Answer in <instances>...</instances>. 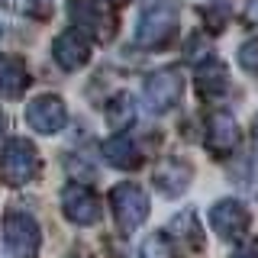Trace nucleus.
<instances>
[{
	"mask_svg": "<svg viewBox=\"0 0 258 258\" xmlns=\"http://www.w3.org/2000/svg\"><path fill=\"white\" fill-rule=\"evenodd\" d=\"M142 97L149 103L152 113H168L181 103L184 97V75L181 68H161L155 75L145 78V87H142Z\"/></svg>",
	"mask_w": 258,
	"mask_h": 258,
	"instance_id": "5",
	"label": "nucleus"
},
{
	"mask_svg": "<svg viewBox=\"0 0 258 258\" xmlns=\"http://www.w3.org/2000/svg\"><path fill=\"white\" fill-rule=\"evenodd\" d=\"M177 29L174 0H145L139 23H136V42L142 48H161Z\"/></svg>",
	"mask_w": 258,
	"mask_h": 258,
	"instance_id": "1",
	"label": "nucleus"
},
{
	"mask_svg": "<svg viewBox=\"0 0 258 258\" xmlns=\"http://www.w3.org/2000/svg\"><path fill=\"white\" fill-rule=\"evenodd\" d=\"M103 158L110 161L113 168H139L142 165V155H139V145L133 142V136H110L103 142Z\"/></svg>",
	"mask_w": 258,
	"mask_h": 258,
	"instance_id": "13",
	"label": "nucleus"
},
{
	"mask_svg": "<svg viewBox=\"0 0 258 258\" xmlns=\"http://www.w3.org/2000/svg\"><path fill=\"white\" fill-rule=\"evenodd\" d=\"M229 258H258V239H239Z\"/></svg>",
	"mask_w": 258,
	"mask_h": 258,
	"instance_id": "18",
	"label": "nucleus"
},
{
	"mask_svg": "<svg viewBox=\"0 0 258 258\" xmlns=\"http://www.w3.org/2000/svg\"><path fill=\"white\" fill-rule=\"evenodd\" d=\"M239 64H242V71H248V75L258 78V39H248V42L239 48Z\"/></svg>",
	"mask_w": 258,
	"mask_h": 258,
	"instance_id": "16",
	"label": "nucleus"
},
{
	"mask_svg": "<svg viewBox=\"0 0 258 258\" xmlns=\"http://www.w3.org/2000/svg\"><path fill=\"white\" fill-rule=\"evenodd\" d=\"M61 210L64 216H68L71 223L78 226H94L97 220H100V200L94 197L87 187H81V184H71V187H64L61 194Z\"/></svg>",
	"mask_w": 258,
	"mask_h": 258,
	"instance_id": "9",
	"label": "nucleus"
},
{
	"mask_svg": "<svg viewBox=\"0 0 258 258\" xmlns=\"http://www.w3.org/2000/svg\"><path fill=\"white\" fill-rule=\"evenodd\" d=\"M0 36H4V26H0Z\"/></svg>",
	"mask_w": 258,
	"mask_h": 258,
	"instance_id": "22",
	"label": "nucleus"
},
{
	"mask_svg": "<svg viewBox=\"0 0 258 258\" xmlns=\"http://www.w3.org/2000/svg\"><path fill=\"white\" fill-rule=\"evenodd\" d=\"M242 16H245L248 26H258V0H248V4H245V13H242Z\"/></svg>",
	"mask_w": 258,
	"mask_h": 258,
	"instance_id": "20",
	"label": "nucleus"
},
{
	"mask_svg": "<svg viewBox=\"0 0 258 258\" xmlns=\"http://www.w3.org/2000/svg\"><path fill=\"white\" fill-rule=\"evenodd\" d=\"M239 142V126L232 116H226V113H213V119H210V129H207V149L213 152V155H229L232 149H236Z\"/></svg>",
	"mask_w": 258,
	"mask_h": 258,
	"instance_id": "12",
	"label": "nucleus"
},
{
	"mask_svg": "<svg viewBox=\"0 0 258 258\" xmlns=\"http://www.w3.org/2000/svg\"><path fill=\"white\" fill-rule=\"evenodd\" d=\"M133 119H136V100L129 94H116L107 103V123H110V129H126V126H133Z\"/></svg>",
	"mask_w": 258,
	"mask_h": 258,
	"instance_id": "15",
	"label": "nucleus"
},
{
	"mask_svg": "<svg viewBox=\"0 0 258 258\" xmlns=\"http://www.w3.org/2000/svg\"><path fill=\"white\" fill-rule=\"evenodd\" d=\"M26 123H29V129H36V133H42V136H55L68 123L64 100L55 97V94H42V97H36V100H29L26 103Z\"/></svg>",
	"mask_w": 258,
	"mask_h": 258,
	"instance_id": "6",
	"label": "nucleus"
},
{
	"mask_svg": "<svg viewBox=\"0 0 258 258\" xmlns=\"http://www.w3.org/2000/svg\"><path fill=\"white\" fill-rule=\"evenodd\" d=\"M248 220H252V216H248L245 204H239V200H232V197L213 204V210H210V226H213V232L223 236V239H239L242 232L248 229Z\"/></svg>",
	"mask_w": 258,
	"mask_h": 258,
	"instance_id": "8",
	"label": "nucleus"
},
{
	"mask_svg": "<svg viewBox=\"0 0 258 258\" xmlns=\"http://www.w3.org/2000/svg\"><path fill=\"white\" fill-rule=\"evenodd\" d=\"M39 168H42V161L29 139H10L0 152V181L10 187H23V184L36 181Z\"/></svg>",
	"mask_w": 258,
	"mask_h": 258,
	"instance_id": "2",
	"label": "nucleus"
},
{
	"mask_svg": "<svg viewBox=\"0 0 258 258\" xmlns=\"http://www.w3.org/2000/svg\"><path fill=\"white\" fill-rule=\"evenodd\" d=\"M0 136H4V113H0Z\"/></svg>",
	"mask_w": 258,
	"mask_h": 258,
	"instance_id": "21",
	"label": "nucleus"
},
{
	"mask_svg": "<svg viewBox=\"0 0 258 258\" xmlns=\"http://www.w3.org/2000/svg\"><path fill=\"white\" fill-rule=\"evenodd\" d=\"M29 87V71L23 58L16 55H0V97L4 100H20Z\"/></svg>",
	"mask_w": 258,
	"mask_h": 258,
	"instance_id": "11",
	"label": "nucleus"
},
{
	"mask_svg": "<svg viewBox=\"0 0 258 258\" xmlns=\"http://www.w3.org/2000/svg\"><path fill=\"white\" fill-rule=\"evenodd\" d=\"M4 239H7V248L16 258H36L39 245H42V229H39L32 213H26V210H10L4 216Z\"/></svg>",
	"mask_w": 258,
	"mask_h": 258,
	"instance_id": "3",
	"label": "nucleus"
},
{
	"mask_svg": "<svg viewBox=\"0 0 258 258\" xmlns=\"http://www.w3.org/2000/svg\"><path fill=\"white\" fill-rule=\"evenodd\" d=\"M52 58L61 71H78L91 61V42L81 29H64L52 42Z\"/></svg>",
	"mask_w": 258,
	"mask_h": 258,
	"instance_id": "7",
	"label": "nucleus"
},
{
	"mask_svg": "<svg viewBox=\"0 0 258 258\" xmlns=\"http://www.w3.org/2000/svg\"><path fill=\"white\" fill-rule=\"evenodd\" d=\"M190 177H194V168L187 165V161H181V158H165V161H158L155 171H152V184L158 187L161 197H177V194L187 190Z\"/></svg>",
	"mask_w": 258,
	"mask_h": 258,
	"instance_id": "10",
	"label": "nucleus"
},
{
	"mask_svg": "<svg viewBox=\"0 0 258 258\" xmlns=\"http://www.w3.org/2000/svg\"><path fill=\"white\" fill-rule=\"evenodd\" d=\"M197 87L204 97H223L229 91V71H226V64L216 58H207L197 68Z\"/></svg>",
	"mask_w": 258,
	"mask_h": 258,
	"instance_id": "14",
	"label": "nucleus"
},
{
	"mask_svg": "<svg viewBox=\"0 0 258 258\" xmlns=\"http://www.w3.org/2000/svg\"><path fill=\"white\" fill-rule=\"evenodd\" d=\"M0 4L7 7V10H13V13H26L36 7V0H0Z\"/></svg>",
	"mask_w": 258,
	"mask_h": 258,
	"instance_id": "19",
	"label": "nucleus"
},
{
	"mask_svg": "<svg viewBox=\"0 0 258 258\" xmlns=\"http://www.w3.org/2000/svg\"><path fill=\"white\" fill-rule=\"evenodd\" d=\"M145 258H171V245H168V236H149L142 245Z\"/></svg>",
	"mask_w": 258,
	"mask_h": 258,
	"instance_id": "17",
	"label": "nucleus"
},
{
	"mask_svg": "<svg viewBox=\"0 0 258 258\" xmlns=\"http://www.w3.org/2000/svg\"><path fill=\"white\" fill-rule=\"evenodd\" d=\"M110 210L123 232H133L149 220V197L139 184H116L110 190Z\"/></svg>",
	"mask_w": 258,
	"mask_h": 258,
	"instance_id": "4",
	"label": "nucleus"
}]
</instances>
